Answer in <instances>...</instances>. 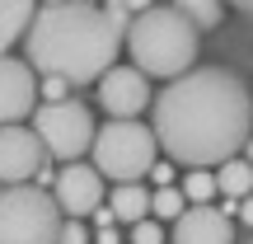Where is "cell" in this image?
<instances>
[{
	"instance_id": "6da1fadb",
	"label": "cell",
	"mask_w": 253,
	"mask_h": 244,
	"mask_svg": "<svg viewBox=\"0 0 253 244\" xmlns=\"http://www.w3.org/2000/svg\"><path fill=\"white\" fill-rule=\"evenodd\" d=\"M155 141L173 164L211 169L244 150L253 132L249 85L225 66H192L155 94Z\"/></svg>"
},
{
	"instance_id": "7a4b0ae2",
	"label": "cell",
	"mask_w": 253,
	"mask_h": 244,
	"mask_svg": "<svg viewBox=\"0 0 253 244\" xmlns=\"http://www.w3.org/2000/svg\"><path fill=\"white\" fill-rule=\"evenodd\" d=\"M126 19L94 0H52L33 14L24 33L28 66L42 75H61L71 85H94L122 52Z\"/></svg>"
},
{
	"instance_id": "3957f363",
	"label": "cell",
	"mask_w": 253,
	"mask_h": 244,
	"mask_svg": "<svg viewBox=\"0 0 253 244\" xmlns=\"http://www.w3.org/2000/svg\"><path fill=\"white\" fill-rule=\"evenodd\" d=\"M197 43H202V28L178 5H145L141 14L126 19V38H122V47L131 52V66L145 75H160V80L192 71Z\"/></svg>"
},
{
	"instance_id": "277c9868",
	"label": "cell",
	"mask_w": 253,
	"mask_h": 244,
	"mask_svg": "<svg viewBox=\"0 0 253 244\" xmlns=\"http://www.w3.org/2000/svg\"><path fill=\"white\" fill-rule=\"evenodd\" d=\"M94 150V169L113 183H131V179H145L160 155V141H155V127H145L141 118H113L94 132L89 141Z\"/></svg>"
},
{
	"instance_id": "5b68a950",
	"label": "cell",
	"mask_w": 253,
	"mask_h": 244,
	"mask_svg": "<svg viewBox=\"0 0 253 244\" xmlns=\"http://www.w3.org/2000/svg\"><path fill=\"white\" fill-rule=\"evenodd\" d=\"M61 207L38 183H5L0 188V244H56Z\"/></svg>"
},
{
	"instance_id": "8992f818",
	"label": "cell",
	"mask_w": 253,
	"mask_h": 244,
	"mask_svg": "<svg viewBox=\"0 0 253 244\" xmlns=\"http://www.w3.org/2000/svg\"><path fill=\"white\" fill-rule=\"evenodd\" d=\"M33 132L42 136L47 155H56V160H80V155L89 150L99 127H94V113L84 108V103L52 99V103H42V108L33 113Z\"/></svg>"
},
{
	"instance_id": "52a82bcc",
	"label": "cell",
	"mask_w": 253,
	"mask_h": 244,
	"mask_svg": "<svg viewBox=\"0 0 253 244\" xmlns=\"http://www.w3.org/2000/svg\"><path fill=\"white\" fill-rule=\"evenodd\" d=\"M38 169H47L42 136L24 122H5L0 127V183H33Z\"/></svg>"
},
{
	"instance_id": "ba28073f",
	"label": "cell",
	"mask_w": 253,
	"mask_h": 244,
	"mask_svg": "<svg viewBox=\"0 0 253 244\" xmlns=\"http://www.w3.org/2000/svg\"><path fill=\"white\" fill-rule=\"evenodd\" d=\"M52 197L66 216H89L94 207L103 202V174L94 164H80V160H66V169L52 179Z\"/></svg>"
},
{
	"instance_id": "9c48e42d",
	"label": "cell",
	"mask_w": 253,
	"mask_h": 244,
	"mask_svg": "<svg viewBox=\"0 0 253 244\" xmlns=\"http://www.w3.org/2000/svg\"><path fill=\"white\" fill-rule=\"evenodd\" d=\"M150 85H145V71L136 66H108L99 75V103L113 113V118H141V108H150Z\"/></svg>"
},
{
	"instance_id": "30bf717a",
	"label": "cell",
	"mask_w": 253,
	"mask_h": 244,
	"mask_svg": "<svg viewBox=\"0 0 253 244\" xmlns=\"http://www.w3.org/2000/svg\"><path fill=\"white\" fill-rule=\"evenodd\" d=\"M38 108V75L28 66V56H5L0 52V127L5 122H24Z\"/></svg>"
},
{
	"instance_id": "8fae6325",
	"label": "cell",
	"mask_w": 253,
	"mask_h": 244,
	"mask_svg": "<svg viewBox=\"0 0 253 244\" xmlns=\"http://www.w3.org/2000/svg\"><path fill=\"white\" fill-rule=\"evenodd\" d=\"M173 244H235V221L211 202H188L173 221Z\"/></svg>"
},
{
	"instance_id": "7c38bea8",
	"label": "cell",
	"mask_w": 253,
	"mask_h": 244,
	"mask_svg": "<svg viewBox=\"0 0 253 244\" xmlns=\"http://www.w3.org/2000/svg\"><path fill=\"white\" fill-rule=\"evenodd\" d=\"M33 14H38V0H0V52H9L28 33Z\"/></svg>"
},
{
	"instance_id": "4fadbf2b",
	"label": "cell",
	"mask_w": 253,
	"mask_h": 244,
	"mask_svg": "<svg viewBox=\"0 0 253 244\" xmlns=\"http://www.w3.org/2000/svg\"><path fill=\"white\" fill-rule=\"evenodd\" d=\"M108 207H113V216L118 221H141V216H150V193L141 188V179H131V183H118L113 188V197H108Z\"/></svg>"
},
{
	"instance_id": "5bb4252c",
	"label": "cell",
	"mask_w": 253,
	"mask_h": 244,
	"mask_svg": "<svg viewBox=\"0 0 253 244\" xmlns=\"http://www.w3.org/2000/svg\"><path fill=\"white\" fill-rule=\"evenodd\" d=\"M216 193H220V197H249V193H253V164L239 160V155L220 160L216 164Z\"/></svg>"
},
{
	"instance_id": "9a60e30c",
	"label": "cell",
	"mask_w": 253,
	"mask_h": 244,
	"mask_svg": "<svg viewBox=\"0 0 253 244\" xmlns=\"http://www.w3.org/2000/svg\"><path fill=\"white\" fill-rule=\"evenodd\" d=\"M183 207H188V197H183V188H173V183H160V188L150 193V216L155 221H178Z\"/></svg>"
},
{
	"instance_id": "2e32d148",
	"label": "cell",
	"mask_w": 253,
	"mask_h": 244,
	"mask_svg": "<svg viewBox=\"0 0 253 244\" xmlns=\"http://www.w3.org/2000/svg\"><path fill=\"white\" fill-rule=\"evenodd\" d=\"M169 5H178L183 14L202 28V33H207V28H216L220 19H225V0H169Z\"/></svg>"
},
{
	"instance_id": "e0dca14e",
	"label": "cell",
	"mask_w": 253,
	"mask_h": 244,
	"mask_svg": "<svg viewBox=\"0 0 253 244\" xmlns=\"http://www.w3.org/2000/svg\"><path fill=\"white\" fill-rule=\"evenodd\" d=\"M183 197L188 202H211L216 197V174L211 169H192L188 179H183Z\"/></svg>"
},
{
	"instance_id": "ac0fdd59",
	"label": "cell",
	"mask_w": 253,
	"mask_h": 244,
	"mask_svg": "<svg viewBox=\"0 0 253 244\" xmlns=\"http://www.w3.org/2000/svg\"><path fill=\"white\" fill-rule=\"evenodd\" d=\"M131 244H164V230H160V221H155V216H141V221H131Z\"/></svg>"
},
{
	"instance_id": "d6986e66",
	"label": "cell",
	"mask_w": 253,
	"mask_h": 244,
	"mask_svg": "<svg viewBox=\"0 0 253 244\" xmlns=\"http://www.w3.org/2000/svg\"><path fill=\"white\" fill-rule=\"evenodd\" d=\"M71 94V80H61V75H42V85H38V99L52 103V99H66Z\"/></svg>"
},
{
	"instance_id": "ffe728a7",
	"label": "cell",
	"mask_w": 253,
	"mask_h": 244,
	"mask_svg": "<svg viewBox=\"0 0 253 244\" xmlns=\"http://www.w3.org/2000/svg\"><path fill=\"white\" fill-rule=\"evenodd\" d=\"M56 244H89V230L80 226V216L61 221V235H56Z\"/></svg>"
},
{
	"instance_id": "44dd1931",
	"label": "cell",
	"mask_w": 253,
	"mask_h": 244,
	"mask_svg": "<svg viewBox=\"0 0 253 244\" xmlns=\"http://www.w3.org/2000/svg\"><path fill=\"white\" fill-rule=\"evenodd\" d=\"M145 5H150V0H108V9H113V14H122V19H131V14H141Z\"/></svg>"
},
{
	"instance_id": "7402d4cb",
	"label": "cell",
	"mask_w": 253,
	"mask_h": 244,
	"mask_svg": "<svg viewBox=\"0 0 253 244\" xmlns=\"http://www.w3.org/2000/svg\"><path fill=\"white\" fill-rule=\"evenodd\" d=\"M150 179H155V183H173V160H164V164L155 160V164H150Z\"/></svg>"
},
{
	"instance_id": "603a6c76",
	"label": "cell",
	"mask_w": 253,
	"mask_h": 244,
	"mask_svg": "<svg viewBox=\"0 0 253 244\" xmlns=\"http://www.w3.org/2000/svg\"><path fill=\"white\" fill-rule=\"evenodd\" d=\"M239 221L253 226V193H249V197H239Z\"/></svg>"
},
{
	"instance_id": "cb8c5ba5",
	"label": "cell",
	"mask_w": 253,
	"mask_h": 244,
	"mask_svg": "<svg viewBox=\"0 0 253 244\" xmlns=\"http://www.w3.org/2000/svg\"><path fill=\"white\" fill-rule=\"evenodd\" d=\"M99 244H122V240H118V230H113V226H99Z\"/></svg>"
},
{
	"instance_id": "d4e9b609",
	"label": "cell",
	"mask_w": 253,
	"mask_h": 244,
	"mask_svg": "<svg viewBox=\"0 0 253 244\" xmlns=\"http://www.w3.org/2000/svg\"><path fill=\"white\" fill-rule=\"evenodd\" d=\"M225 5H235V9H244V14L253 19V0H225Z\"/></svg>"
},
{
	"instance_id": "484cf974",
	"label": "cell",
	"mask_w": 253,
	"mask_h": 244,
	"mask_svg": "<svg viewBox=\"0 0 253 244\" xmlns=\"http://www.w3.org/2000/svg\"><path fill=\"white\" fill-rule=\"evenodd\" d=\"M244 150H249V164H253V132H249V141H244Z\"/></svg>"
},
{
	"instance_id": "4316f807",
	"label": "cell",
	"mask_w": 253,
	"mask_h": 244,
	"mask_svg": "<svg viewBox=\"0 0 253 244\" xmlns=\"http://www.w3.org/2000/svg\"><path fill=\"white\" fill-rule=\"evenodd\" d=\"M42 5H52V0H42Z\"/></svg>"
},
{
	"instance_id": "83f0119b",
	"label": "cell",
	"mask_w": 253,
	"mask_h": 244,
	"mask_svg": "<svg viewBox=\"0 0 253 244\" xmlns=\"http://www.w3.org/2000/svg\"><path fill=\"white\" fill-rule=\"evenodd\" d=\"M249 244H253V240H249Z\"/></svg>"
}]
</instances>
